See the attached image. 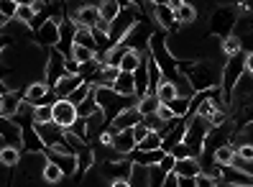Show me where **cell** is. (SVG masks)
Returning <instances> with one entry per match:
<instances>
[{
  "instance_id": "1",
  "label": "cell",
  "mask_w": 253,
  "mask_h": 187,
  "mask_svg": "<svg viewBox=\"0 0 253 187\" xmlns=\"http://www.w3.org/2000/svg\"><path fill=\"white\" fill-rule=\"evenodd\" d=\"M179 72L189 80V85L195 88V93L220 88V82H222V67H217L215 62H207V59H200V62L179 59Z\"/></svg>"
},
{
  "instance_id": "2",
  "label": "cell",
  "mask_w": 253,
  "mask_h": 187,
  "mask_svg": "<svg viewBox=\"0 0 253 187\" xmlns=\"http://www.w3.org/2000/svg\"><path fill=\"white\" fill-rule=\"evenodd\" d=\"M95 100H97V108L102 110V116H105L108 123H113L126 108L138 103L136 95H118L113 88H105V85H97L95 88Z\"/></svg>"
},
{
  "instance_id": "3",
  "label": "cell",
  "mask_w": 253,
  "mask_h": 187,
  "mask_svg": "<svg viewBox=\"0 0 253 187\" xmlns=\"http://www.w3.org/2000/svg\"><path fill=\"white\" fill-rule=\"evenodd\" d=\"M238 21H241V10H238V5H217V8L210 13V21H207V26H210V31H212L217 39H225V36L235 34Z\"/></svg>"
},
{
  "instance_id": "4",
  "label": "cell",
  "mask_w": 253,
  "mask_h": 187,
  "mask_svg": "<svg viewBox=\"0 0 253 187\" xmlns=\"http://www.w3.org/2000/svg\"><path fill=\"white\" fill-rule=\"evenodd\" d=\"M187 118V131H184V146L189 149L192 156H200L205 149V139L210 134V126L202 116H184Z\"/></svg>"
},
{
  "instance_id": "5",
  "label": "cell",
  "mask_w": 253,
  "mask_h": 187,
  "mask_svg": "<svg viewBox=\"0 0 253 187\" xmlns=\"http://www.w3.org/2000/svg\"><path fill=\"white\" fill-rule=\"evenodd\" d=\"M243 75H246V51L228 56V62L222 64V82H220V90H222V95H225L228 110H230V90L235 88V82Z\"/></svg>"
},
{
  "instance_id": "6",
  "label": "cell",
  "mask_w": 253,
  "mask_h": 187,
  "mask_svg": "<svg viewBox=\"0 0 253 187\" xmlns=\"http://www.w3.org/2000/svg\"><path fill=\"white\" fill-rule=\"evenodd\" d=\"M151 34H154L151 26L143 23V21H138V23L126 34V39L121 41V44L128 47V49H136L138 54H146V51H148V39H151Z\"/></svg>"
},
{
  "instance_id": "7",
  "label": "cell",
  "mask_w": 253,
  "mask_h": 187,
  "mask_svg": "<svg viewBox=\"0 0 253 187\" xmlns=\"http://www.w3.org/2000/svg\"><path fill=\"white\" fill-rule=\"evenodd\" d=\"M43 72H46V85H49V88H54V85L67 75V59H64V54L59 49H49Z\"/></svg>"
},
{
  "instance_id": "8",
  "label": "cell",
  "mask_w": 253,
  "mask_h": 187,
  "mask_svg": "<svg viewBox=\"0 0 253 187\" xmlns=\"http://www.w3.org/2000/svg\"><path fill=\"white\" fill-rule=\"evenodd\" d=\"M74 34H77V23L69 16H64L59 21V44L54 49H59L64 54V59H72V49H74Z\"/></svg>"
},
{
  "instance_id": "9",
  "label": "cell",
  "mask_w": 253,
  "mask_h": 187,
  "mask_svg": "<svg viewBox=\"0 0 253 187\" xmlns=\"http://www.w3.org/2000/svg\"><path fill=\"white\" fill-rule=\"evenodd\" d=\"M51 116H54V123L56 126H62V128H69L74 121H77V105H72L67 97L62 100H56V103L51 105Z\"/></svg>"
},
{
  "instance_id": "10",
  "label": "cell",
  "mask_w": 253,
  "mask_h": 187,
  "mask_svg": "<svg viewBox=\"0 0 253 187\" xmlns=\"http://www.w3.org/2000/svg\"><path fill=\"white\" fill-rule=\"evenodd\" d=\"M220 182H225L228 187H253V175L230 164V167H220Z\"/></svg>"
},
{
  "instance_id": "11",
  "label": "cell",
  "mask_w": 253,
  "mask_h": 187,
  "mask_svg": "<svg viewBox=\"0 0 253 187\" xmlns=\"http://www.w3.org/2000/svg\"><path fill=\"white\" fill-rule=\"evenodd\" d=\"M26 100V90L16 88V90H8L5 95H0V116L3 118H13L18 113V108L23 105Z\"/></svg>"
},
{
  "instance_id": "12",
  "label": "cell",
  "mask_w": 253,
  "mask_h": 187,
  "mask_svg": "<svg viewBox=\"0 0 253 187\" xmlns=\"http://www.w3.org/2000/svg\"><path fill=\"white\" fill-rule=\"evenodd\" d=\"M34 41L43 49H54L59 44V18H49L39 31L34 34Z\"/></svg>"
},
{
  "instance_id": "13",
  "label": "cell",
  "mask_w": 253,
  "mask_h": 187,
  "mask_svg": "<svg viewBox=\"0 0 253 187\" xmlns=\"http://www.w3.org/2000/svg\"><path fill=\"white\" fill-rule=\"evenodd\" d=\"M26 103L31 105H46V103H56V95L51 93V88L46 82H31L26 88Z\"/></svg>"
},
{
  "instance_id": "14",
  "label": "cell",
  "mask_w": 253,
  "mask_h": 187,
  "mask_svg": "<svg viewBox=\"0 0 253 187\" xmlns=\"http://www.w3.org/2000/svg\"><path fill=\"white\" fill-rule=\"evenodd\" d=\"M130 172H133V162L128 159V156H123V159H105V164H102V175L113 180H130Z\"/></svg>"
},
{
  "instance_id": "15",
  "label": "cell",
  "mask_w": 253,
  "mask_h": 187,
  "mask_svg": "<svg viewBox=\"0 0 253 187\" xmlns=\"http://www.w3.org/2000/svg\"><path fill=\"white\" fill-rule=\"evenodd\" d=\"M34 128H36V134L41 136V141H43L46 149H54V146H59V143L64 141V128L56 126L54 121L51 123H34Z\"/></svg>"
},
{
  "instance_id": "16",
  "label": "cell",
  "mask_w": 253,
  "mask_h": 187,
  "mask_svg": "<svg viewBox=\"0 0 253 187\" xmlns=\"http://www.w3.org/2000/svg\"><path fill=\"white\" fill-rule=\"evenodd\" d=\"M69 18L77 23V26H84V28H95L100 23V13H97V5H80L77 10L69 13Z\"/></svg>"
},
{
  "instance_id": "17",
  "label": "cell",
  "mask_w": 253,
  "mask_h": 187,
  "mask_svg": "<svg viewBox=\"0 0 253 187\" xmlns=\"http://www.w3.org/2000/svg\"><path fill=\"white\" fill-rule=\"evenodd\" d=\"M184 131H187V118H179L174 128H169V131L161 136V149H164V151H171L176 143H182Z\"/></svg>"
},
{
  "instance_id": "18",
  "label": "cell",
  "mask_w": 253,
  "mask_h": 187,
  "mask_svg": "<svg viewBox=\"0 0 253 187\" xmlns=\"http://www.w3.org/2000/svg\"><path fill=\"white\" fill-rule=\"evenodd\" d=\"M133 85H136V97H146L148 95V51L141 56L138 69L133 72Z\"/></svg>"
},
{
  "instance_id": "19",
  "label": "cell",
  "mask_w": 253,
  "mask_h": 187,
  "mask_svg": "<svg viewBox=\"0 0 253 187\" xmlns=\"http://www.w3.org/2000/svg\"><path fill=\"white\" fill-rule=\"evenodd\" d=\"M164 149H154V151H141V149H133L130 154H128V159L133 162V164H138V167H154V164H159L161 159H164Z\"/></svg>"
},
{
  "instance_id": "20",
  "label": "cell",
  "mask_w": 253,
  "mask_h": 187,
  "mask_svg": "<svg viewBox=\"0 0 253 187\" xmlns=\"http://www.w3.org/2000/svg\"><path fill=\"white\" fill-rule=\"evenodd\" d=\"M113 151H118V154H123V156H128L133 149H136V139H133V128H126V131H115V136H113Z\"/></svg>"
},
{
  "instance_id": "21",
  "label": "cell",
  "mask_w": 253,
  "mask_h": 187,
  "mask_svg": "<svg viewBox=\"0 0 253 187\" xmlns=\"http://www.w3.org/2000/svg\"><path fill=\"white\" fill-rule=\"evenodd\" d=\"M84 80L80 77V75H64L62 80H59L56 85H54V88H51V93L56 95V100H62V97H69L74 90H77L80 88V85H82Z\"/></svg>"
},
{
  "instance_id": "22",
  "label": "cell",
  "mask_w": 253,
  "mask_h": 187,
  "mask_svg": "<svg viewBox=\"0 0 253 187\" xmlns=\"http://www.w3.org/2000/svg\"><path fill=\"white\" fill-rule=\"evenodd\" d=\"M141 121H143V116L138 113V108H136V105H130V108H126V110H123L110 126L115 128V131H126V128H133V126L141 123Z\"/></svg>"
},
{
  "instance_id": "23",
  "label": "cell",
  "mask_w": 253,
  "mask_h": 187,
  "mask_svg": "<svg viewBox=\"0 0 253 187\" xmlns=\"http://www.w3.org/2000/svg\"><path fill=\"white\" fill-rule=\"evenodd\" d=\"M200 172H202V167H200L197 156H184V159H176V164H174L176 177H197Z\"/></svg>"
},
{
  "instance_id": "24",
  "label": "cell",
  "mask_w": 253,
  "mask_h": 187,
  "mask_svg": "<svg viewBox=\"0 0 253 187\" xmlns=\"http://www.w3.org/2000/svg\"><path fill=\"white\" fill-rule=\"evenodd\" d=\"M151 13H154L156 23L164 28V31H174L176 28V16L169 10V5H151Z\"/></svg>"
},
{
  "instance_id": "25",
  "label": "cell",
  "mask_w": 253,
  "mask_h": 187,
  "mask_svg": "<svg viewBox=\"0 0 253 187\" xmlns=\"http://www.w3.org/2000/svg\"><path fill=\"white\" fill-rule=\"evenodd\" d=\"M84 123H87V136H90V141H92V139H100V134L110 126V123L105 121V116H102V110H95L92 116H87Z\"/></svg>"
},
{
  "instance_id": "26",
  "label": "cell",
  "mask_w": 253,
  "mask_h": 187,
  "mask_svg": "<svg viewBox=\"0 0 253 187\" xmlns=\"http://www.w3.org/2000/svg\"><path fill=\"white\" fill-rule=\"evenodd\" d=\"M90 167H95V149L90 143H84V146L77 151V180H82V175Z\"/></svg>"
},
{
  "instance_id": "27",
  "label": "cell",
  "mask_w": 253,
  "mask_h": 187,
  "mask_svg": "<svg viewBox=\"0 0 253 187\" xmlns=\"http://www.w3.org/2000/svg\"><path fill=\"white\" fill-rule=\"evenodd\" d=\"M97 13H100V21H105L110 26L115 21V16L121 13V0H100V3H97Z\"/></svg>"
},
{
  "instance_id": "28",
  "label": "cell",
  "mask_w": 253,
  "mask_h": 187,
  "mask_svg": "<svg viewBox=\"0 0 253 187\" xmlns=\"http://www.w3.org/2000/svg\"><path fill=\"white\" fill-rule=\"evenodd\" d=\"M110 88L118 93V95H136V85H133V72H121L115 77V82Z\"/></svg>"
},
{
  "instance_id": "29",
  "label": "cell",
  "mask_w": 253,
  "mask_h": 187,
  "mask_svg": "<svg viewBox=\"0 0 253 187\" xmlns=\"http://www.w3.org/2000/svg\"><path fill=\"white\" fill-rule=\"evenodd\" d=\"M212 159L220 167H230L235 162V143H222V146H217L212 151Z\"/></svg>"
},
{
  "instance_id": "30",
  "label": "cell",
  "mask_w": 253,
  "mask_h": 187,
  "mask_svg": "<svg viewBox=\"0 0 253 187\" xmlns=\"http://www.w3.org/2000/svg\"><path fill=\"white\" fill-rule=\"evenodd\" d=\"M74 44L77 47H84V49H90V51H97V41H95V34H92V28H84V26H77V34H74Z\"/></svg>"
},
{
  "instance_id": "31",
  "label": "cell",
  "mask_w": 253,
  "mask_h": 187,
  "mask_svg": "<svg viewBox=\"0 0 253 187\" xmlns=\"http://www.w3.org/2000/svg\"><path fill=\"white\" fill-rule=\"evenodd\" d=\"M141 56H143V54H138L136 49H128V47H126V51H123V56H121V64H118V69H121V72H136L138 64H141Z\"/></svg>"
},
{
  "instance_id": "32",
  "label": "cell",
  "mask_w": 253,
  "mask_h": 187,
  "mask_svg": "<svg viewBox=\"0 0 253 187\" xmlns=\"http://www.w3.org/2000/svg\"><path fill=\"white\" fill-rule=\"evenodd\" d=\"M18 162H21V149H18V146H10V143H5V146L0 149V164L8 167V169H13Z\"/></svg>"
},
{
  "instance_id": "33",
  "label": "cell",
  "mask_w": 253,
  "mask_h": 187,
  "mask_svg": "<svg viewBox=\"0 0 253 187\" xmlns=\"http://www.w3.org/2000/svg\"><path fill=\"white\" fill-rule=\"evenodd\" d=\"M136 108H138L141 116H154V113H159V108H161V100L156 95H146V97H138Z\"/></svg>"
},
{
  "instance_id": "34",
  "label": "cell",
  "mask_w": 253,
  "mask_h": 187,
  "mask_svg": "<svg viewBox=\"0 0 253 187\" xmlns=\"http://www.w3.org/2000/svg\"><path fill=\"white\" fill-rule=\"evenodd\" d=\"M220 41H222V54H225V56H233V54H241L243 51V41H241V36H238V34H230V36L220 39Z\"/></svg>"
},
{
  "instance_id": "35",
  "label": "cell",
  "mask_w": 253,
  "mask_h": 187,
  "mask_svg": "<svg viewBox=\"0 0 253 187\" xmlns=\"http://www.w3.org/2000/svg\"><path fill=\"white\" fill-rule=\"evenodd\" d=\"M41 177L46 180L49 185H56V182H62L64 172H62V167H59V164H54V162L46 159V164H43V169H41Z\"/></svg>"
},
{
  "instance_id": "36",
  "label": "cell",
  "mask_w": 253,
  "mask_h": 187,
  "mask_svg": "<svg viewBox=\"0 0 253 187\" xmlns=\"http://www.w3.org/2000/svg\"><path fill=\"white\" fill-rule=\"evenodd\" d=\"M156 97L161 100V105H167L169 100H174V97H176V88H174V82L161 80V85L156 88Z\"/></svg>"
},
{
  "instance_id": "37",
  "label": "cell",
  "mask_w": 253,
  "mask_h": 187,
  "mask_svg": "<svg viewBox=\"0 0 253 187\" xmlns=\"http://www.w3.org/2000/svg\"><path fill=\"white\" fill-rule=\"evenodd\" d=\"M167 108L174 113V118H184L189 113V97H174L167 103Z\"/></svg>"
},
{
  "instance_id": "38",
  "label": "cell",
  "mask_w": 253,
  "mask_h": 187,
  "mask_svg": "<svg viewBox=\"0 0 253 187\" xmlns=\"http://www.w3.org/2000/svg\"><path fill=\"white\" fill-rule=\"evenodd\" d=\"M130 187H148V167L133 164V172H130Z\"/></svg>"
},
{
  "instance_id": "39",
  "label": "cell",
  "mask_w": 253,
  "mask_h": 187,
  "mask_svg": "<svg viewBox=\"0 0 253 187\" xmlns=\"http://www.w3.org/2000/svg\"><path fill=\"white\" fill-rule=\"evenodd\" d=\"M95 110H100V108H97V100H95V90H92V95H87L82 103L77 105V116L80 118H87V116H92Z\"/></svg>"
},
{
  "instance_id": "40",
  "label": "cell",
  "mask_w": 253,
  "mask_h": 187,
  "mask_svg": "<svg viewBox=\"0 0 253 187\" xmlns=\"http://www.w3.org/2000/svg\"><path fill=\"white\" fill-rule=\"evenodd\" d=\"M92 90H95V85H90V82H82L80 88L74 90V93H72V95H69L67 100H69L72 105H80V103H82V100H84L87 95H92Z\"/></svg>"
},
{
  "instance_id": "41",
  "label": "cell",
  "mask_w": 253,
  "mask_h": 187,
  "mask_svg": "<svg viewBox=\"0 0 253 187\" xmlns=\"http://www.w3.org/2000/svg\"><path fill=\"white\" fill-rule=\"evenodd\" d=\"M174 16H176V23H195L197 21V10H195V5L184 3L179 10L174 13Z\"/></svg>"
},
{
  "instance_id": "42",
  "label": "cell",
  "mask_w": 253,
  "mask_h": 187,
  "mask_svg": "<svg viewBox=\"0 0 253 187\" xmlns=\"http://www.w3.org/2000/svg\"><path fill=\"white\" fill-rule=\"evenodd\" d=\"M136 149H141V151H154V149H161V136L156 134V131H148V136L143 139V141H138V146Z\"/></svg>"
},
{
  "instance_id": "43",
  "label": "cell",
  "mask_w": 253,
  "mask_h": 187,
  "mask_svg": "<svg viewBox=\"0 0 253 187\" xmlns=\"http://www.w3.org/2000/svg\"><path fill=\"white\" fill-rule=\"evenodd\" d=\"M51 105L54 103H46V105H36V113H34V123H51L54 116H51Z\"/></svg>"
},
{
  "instance_id": "44",
  "label": "cell",
  "mask_w": 253,
  "mask_h": 187,
  "mask_svg": "<svg viewBox=\"0 0 253 187\" xmlns=\"http://www.w3.org/2000/svg\"><path fill=\"white\" fill-rule=\"evenodd\" d=\"M0 13H3L8 21H13L18 13V0H0Z\"/></svg>"
},
{
  "instance_id": "45",
  "label": "cell",
  "mask_w": 253,
  "mask_h": 187,
  "mask_svg": "<svg viewBox=\"0 0 253 187\" xmlns=\"http://www.w3.org/2000/svg\"><path fill=\"white\" fill-rule=\"evenodd\" d=\"M72 56H74V59H77L80 64H84V62H92V59H95V51H90V49H84V47H77V44H74Z\"/></svg>"
},
{
  "instance_id": "46",
  "label": "cell",
  "mask_w": 253,
  "mask_h": 187,
  "mask_svg": "<svg viewBox=\"0 0 253 187\" xmlns=\"http://www.w3.org/2000/svg\"><path fill=\"white\" fill-rule=\"evenodd\" d=\"M34 16H36V10H34V8H28V5H18V13H16V21H21V23H26V26H31Z\"/></svg>"
},
{
  "instance_id": "47",
  "label": "cell",
  "mask_w": 253,
  "mask_h": 187,
  "mask_svg": "<svg viewBox=\"0 0 253 187\" xmlns=\"http://www.w3.org/2000/svg\"><path fill=\"white\" fill-rule=\"evenodd\" d=\"M235 139H238V143H253V123H248V126H243V128H238V131H235Z\"/></svg>"
},
{
  "instance_id": "48",
  "label": "cell",
  "mask_w": 253,
  "mask_h": 187,
  "mask_svg": "<svg viewBox=\"0 0 253 187\" xmlns=\"http://www.w3.org/2000/svg\"><path fill=\"white\" fill-rule=\"evenodd\" d=\"M174 164H176V156L171 151H167V154H164V159L159 162V167L167 172V175H169V172H174Z\"/></svg>"
},
{
  "instance_id": "49",
  "label": "cell",
  "mask_w": 253,
  "mask_h": 187,
  "mask_svg": "<svg viewBox=\"0 0 253 187\" xmlns=\"http://www.w3.org/2000/svg\"><path fill=\"white\" fill-rule=\"evenodd\" d=\"M215 185H217V180L210 177V175H205V172H200V175L195 177V187H215Z\"/></svg>"
},
{
  "instance_id": "50",
  "label": "cell",
  "mask_w": 253,
  "mask_h": 187,
  "mask_svg": "<svg viewBox=\"0 0 253 187\" xmlns=\"http://www.w3.org/2000/svg\"><path fill=\"white\" fill-rule=\"evenodd\" d=\"M146 136H148V128L143 126V121L133 126V139H136V146H138V141H143Z\"/></svg>"
},
{
  "instance_id": "51",
  "label": "cell",
  "mask_w": 253,
  "mask_h": 187,
  "mask_svg": "<svg viewBox=\"0 0 253 187\" xmlns=\"http://www.w3.org/2000/svg\"><path fill=\"white\" fill-rule=\"evenodd\" d=\"M171 154L176 156V159H184V156H192V154H189V149L184 146V141H182V143H176V146L171 149Z\"/></svg>"
},
{
  "instance_id": "52",
  "label": "cell",
  "mask_w": 253,
  "mask_h": 187,
  "mask_svg": "<svg viewBox=\"0 0 253 187\" xmlns=\"http://www.w3.org/2000/svg\"><path fill=\"white\" fill-rule=\"evenodd\" d=\"M161 187H179V177H176L174 172H169V175L164 177V185Z\"/></svg>"
},
{
  "instance_id": "53",
  "label": "cell",
  "mask_w": 253,
  "mask_h": 187,
  "mask_svg": "<svg viewBox=\"0 0 253 187\" xmlns=\"http://www.w3.org/2000/svg\"><path fill=\"white\" fill-rule=\"evenodd\" d=\"M67 75H80V62L74 59V56L67 59Z\"/></svg>"
},
{
  "instance_id": "54",
  "label": "cell",
  "mask_w": 253,
  "mask_h": 187,
  "mask_svg": "<svg viewBox=\"0 0 253 187\" xmlns=\"http://www.w3.org/2000/svg\"><path fill=\"white\" fill-rule=\"evenodd\" d=\"M246 75H251V77H253V49H251V51H246Z\"/></svg>"
},
{
  "instance_id": "55",
  "label": "cell",
  "mask_w": 253,
  "mask_h": 187,
  "mask_svg": "<svg viewBox=\"0 0 253 187\" xmlns=\"http://www.w3.org/2000/svg\"><path fill=\"white\" fill-rule=\"evenodd\" d=\"M159 116H161L164 121H171V118H174V113H171L167 105H161V108H159Z\"/></svg>"
},
{
  "instance_id": "56",
  "label": "cell",
  "mask_w": 253,
  "mask_h": 187,
  "mask_svg": "<svg viewBox=\"0 0 253 187\" xmlns=\"http://www.w3.org/2000/svg\"><path fill=\"white\" fill-rule=\"evenodd\" d=\"M184 3H187V0H169L167 5H169V10H171V13H176V10H179Z\"/></svg>"
},
{
  "instance_id": "57",
  "label": "cell",
  "mask_w": 253,
  "mask_h": 187,
  "mask_svg": "<svg viewBox=\"0 0 253 187\" xmlns=\"http://www.w3.org/2000/svg\"><path fill=\"white\" fill-rule=\"evenodd\" d=\"M10 44H13V39H10V36H0V54H3Z\"/></svg>"
},
{
  "instance_id": "58",
  "label": "cell",
  "mask_w": 253,
  "mask_h": 187,
  "mask_svg": "<svg viewBox=\"0 0 253 187\" xmlns=\"http://www.w3.org/2000/svg\"><path fill=\"white\" fill-rule=\"evenodd\" d=\"M179 187H195V177H179Z\"/></svg>"
},
{
  "instance_id": "59",
  "label": "cell",
  "mask_w": 253,
  "mask_h": 187,
  "mask_svg": "<svg viewBox=\"0 0 253 187\" xmlns=\"http://www.w3.org/2000/svg\"><path fill=\"white\" fill-rule=\"evenodd\" d=\"M110 187H130V180H113Z\"/></svg>"
},
{
  "instance_id": "60",
  "label": "cell",
  "mask_w": 253,
  "mask_h": 187,
  "mask_svg": "<svg viewBox=\"0 0 253 187\" xmlns=\"http://www.w3.org/2000/svg\"><path fill=\"white\" fill-rule=\"evenodd\" d=\"M39 3V0H18V5H28V8H34Z\"/></svg>"
},
{
  "instance_id": "61",
  "label": "cell",
  "mask_w": 253,
  "mask_h": 187,
  "mask_svg": "<svg viewBox=\"0 0 253 187\" xmlns=\"http://www.w3.org/2000/svg\"><path fill=\"white\" fill-rule=\"evenodd\" d=\"M8 90H10V88H8V82H5V80H0V95H5Z\"/></svg>"
},
{
  "instance_id": "62",
  "label": "cell",
  "mask_w": 253,
  "mask_h": 187,
  "mask_svg": "<svg viewBox=\"0 0 253 187\" xmlns=\"http://www.w3.org/2000/svg\"><path fill=\"white\" fill-rule=\"evenodd\" d=\"M146 3H151V5H167L169 0H146Z\"/></svg>"
},
{
  "instance_id": "63",
  "label": "cell",
  "mask_w": 253,
  "mask_h": 187,
  "mask_svg": "<svg viewBox=\"0 0 253 187\" xmlns=\"http://www.w3.org/2000/svg\"><path fill=\"white\" fill-rule=\"evenodd\" d=\"M5 23H8V18H5V16H3V13H0V28H3V26H5Z\"/></svg>"
},
{
  "instance_id": "64",
  "label": "cell",
  "mask_w": 253,
  "mask_h": 187,
  "mask_svg": "<svg viewBox=\"0 0 253 187\" xmlns=\"http://www.w3.org/2000/svg\"><path fill=\"white\" fill-rule=\"evenodd\" d=\"M59 3H64V5H67V3H69V0H59Z\"/></svg>"
}]
</instances>
